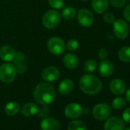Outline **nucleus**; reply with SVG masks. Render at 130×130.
<instances>
[{
  "instance_id": "obj_23",
  "label": "nucleus",
  "mask_w": 130,
  "mask_h": 130,
  "mask_svg": "<svg viewBox=\"0 0 130 130\" xmlns=\"http://www.w3.org/2000/svg\"><path fill=\"white\" fill-rule=\"evenodd\" d=\"M68 130H87V127L82 121L74 120L68 125Z\"/></svg>"
},
{
  "instance_id": "obj_27",
  "label": "nucleus",
  "mask_w": 130,
  "mask_h": 130,
  "mask_svg": "<svg viewBox=\"0 0 130 130\" xmlns=\"http://www.w3.org/2000/svg\"><path fill=\"white\" fill-rule=\"evenodd\" d=\"M50 6L54 9H60L63 6L64 0H48Z\"/></svg>"
},
{
  "instance_id": "obj_34",
  "label": "nucleus",
  "mask_w": 130,
  "mask_h": 130,
  "mask_svg": "<svg viewBox=\"0 0 130 130\" xmlns=\"http://www.w3.org/2000/svg\"><path fill=\"white\" fill-rule=\"evenodd\" d=\"M49 112H50V110H49V109L47 108V107H44V108H42L40 111H38V116H40V117H44V116H47L48 114H49Z\"/></svg>"
},
{
  "instance_id": "obj_16",
  "label": "nucleus",
  "mask_w": 130,
  "mask_h": 130,
  "mask_svg": "<svg viewBox=\"0 0 130 130\" xmlns=\"http://www.w3.org/2000/svg\"><path fill=\"white\" fill-rule=\"evenodd\" d=\"M74 89V84L70 79H65L63 80L59 86H58V91L62 95H68Z\"/></svg>"
},
{
  "instance_id": "obj_20",
  "label": "nucleus",
  "mask_w": 130,
  "mask_h": 130,
  "mask_svg": "<svg viewBox=\"0 0 130 130\" xmlns=\"http://www.w3.org/2000/svg\"><path fill=\"white\" fill-rule=\"evenodd\" d=\"M20 109L19 104L16 102H9L5 106V112L9 116L16 115Z\"/></svg>"
},
{
  "instance_id": "obj_35",
  "label": "nucleus",
  "mask_w": 130,
  "mask_h": 130,
  "mask_svg": "<svg viewBox=\"0 0 130 130\" xmlns=\"http://www.w3.org/2000/svg\"><path fill=\"white\" fill-rule=\"evenodd\" d=\"M15 67H16L17 72H19V74H24V73L26 71V67L25 66L24 64L18 65V66H15Z\"/></svg>"
},
{
  "instance_id": "obj_30",
  "label": "nucleus",
  "mask_w": 130,
  "mask_h": 130,
  "mask_svg": "<svg viewBox=\"0 0 130 130\" xmlns=\"http://www.w3.org/2000/svg\"><path fill=\"white\" fill-rule=\"evenodd\" d=\"M109 1L111 3V4L115 7V8H121L122 7L125 2H126V0H109Z\"/></svg>"
},
{
  "instance_id": "obj_25",
  "label": "nucleus",
  "mask_w": 130,
  "mask_h": 130,
  "mask_svg": "<svg viewBox=\"0 0 130 130\" xmlns=\"http://www.w3.org/2000/svg\"><path fill=\"white\" fill-rule=\"evenodd\" d=\"M125 105H126V101L122 96H119V97L115 98L112 103V108H114L116 109H122V108H124L125 106Z\"/></svg>"
},
{
  "instance_id": "obj_18",
  "label": "nucleus",
  "mask_w": 130,
  "mask_h": 130,
  "mask_svg": "<svg viewBox=\"0 0 130 130\" xmlns=\"http://www.w3.org/2000/svg\"><path fill=\"white\" fill-rule=\"evenodd\" d=\"M41 128L42 130H59L60 125L53 118H45L41 122Z\"/></svg>"
},
{
  "instance_id": "obj_36",
  "label": "nucleus",
  "mask_w": 130,
  "mask_h": 130,
  "mask_svg": "<svg viewBox=\"0 0 130 130\" xmlns=\"http://www.w3.org/2000/svg\"><path fill=\"white\" fill-rule=\"evenodd\" d=\"M125 99L128 102L130 103V88L127 90L126 93H125Z\"/></svg>"
},
{
  "instance_id": "obj_24",
  "label": "nucleus",
  "mask_w": 130,
  "mask_h": 130,
  "mask_svg": "<svg viewBox=\"0 0 130 130\" xmlns=\"http://www.w3.org/2000/svg\"><path fill=\"white\" fill-rule=\"evenodd\" d=\"M96 67H97V62H96V60H95L93 59H89L84 63V70L86 72L90 73V72H93L96 70Z\"/></svg>"
},
{
  "instance_id": "obj_6",
  "label": "nucleus",
  "mask_w": 130,
  "mask_h": 130,
  "mask_svg": "<svg viewBox=\"0 0 130 130\" xmlns=\"http://www.w3.org/2000/svg\"><path fill=\"white\" fill-rule=\"evenodd\" d=\"M113 33L119 39H125L129 33V27L126 21L123 19L115 20L112 23Z\"/></svg>"
},
{
  "instance_id": "obj_7",
  "label": "nucleus",
  "mask_w": 130,
  "mask_h": 130,
  "mask_svg": "<svg viewBox=\"0 0 130 130\" xmlns=\"http://www.w3.org/2000/svg\"><path fill=\"white\" fill-rule=\"evenodd\" d=\"M111 106L105 103H98L93 109V116L99 121H103L108 119V117L111 115Z\"/></svg>"
},
{
  "instance_id": "obj_10",
  "label": "nucleus",
  "mask_w": 130,
  "mask_h": 130,
  "mask_svg": "<svg viewBox=\"0 0 130 130\" xmlns=\"http://www.w3.org/2000/svg\"><path fill=\"white\" fill-rule=\"evenodd\" d=\"M125 123L123 120L116 116L108 119L104 124V130H124Z\"/></svg>"
},
{
  "instance_id": "obj_4",
  "label": "nucleus",
  "mask_w": 130,
  "mask_h": 130,
  "mask_svg": "<svg viewBox=\"0 0 130 130\" xmlns=\"http://www.w3.org/2000/svg\"><path fill=\"white\" fill-rule=\"evenodd\" d=\"M61 20L60 14L54 9L47 11L42 17V24L43 25L48 29L54 28L57 27Z\"/></svg>"
},
{
  "instance_id": "obj_29",
  "label": "nucleus",
  "mask_w": 130,
  "mask_h": 130,
  "mask_svg": "<svg viewBox=\"0 0 130 130\" xmlns=\"http://www.w3.org/2000/svg\"><path fill=\"white\" fill-rule=\"evenodd\" d=\"M103 20L108 24H112L114 22L116 19H115L114 15L112 12H106L103 15Z\"/></svg>"
},
{
  "instance_id": "obj_32",
  "label": "nucleus",
  "mask_w": 130,
  "mask_h": 130,
  "mask_svg": "<svg viewBox=\"0 0 130 130\" xmlns=\"http://www.w3.org/2000/svg\"><path fill=\"white\" fill-rule=\"evenodd\" d=\"M98 57L102 60H106V57H108V52H107V51L105 48H103V47L100 48L99 50V51H98Z\"/></svg>"
},
{
  "instance_id": "obj_14",
  "label": "nucleus",
  "mask_w": 130,
  "mask_h": 130,
  "mask_svg": "<svg viewBox=\"0 0 130 130\" xmlns=\"http://www.w3.org/2000/svg\"><path fill=\"white\" fill-rule=\"evenodd\" d=\"M63 63L67 68L73 70L77 68L79 65V59L77 55L71 53H68L63 56Z\"/></svg>"
},
{
  "instance_id": "obj_12",
  "label": "nucleus",
  "mask_w": 130,
  "mask_h": 130,
  "mask_svg": "<svg viewBox=\"0 0 130 130\" xmlns=\"http://www.w3.org/2000/svg\"><path fill=\"white\" fill-rule=\"evenodd\" d=\"M125 84L121 79H113L109 83V90L115 95H122L125 93Z\"/></svg>"
},
{
  "instance_id": "obj_33",
  "label": "nucleus",
  "mask_w": 130,
  "mask_h": 130,
  "mask_svg": "<svg viewBox=\"0 0 130 130\" xmlns=\"http://www.w3.org/2000/svg\"><path fill=\"white\" fill-rule=\"evenodd\" d=\"M123 17L127 22H130V4L125 8L123 11Z\"/></svg>"
},
{
  "instance_id": "obj_5",
  "label": "nucleus",
  "mask_w": 130,
  "mask_h": 130,
  "mask_svg": "<svg viewBox=\"0 0 130 130\" xmlns=\"http://www.w3.org/2000/svg\"><path fill=\"white\" fill-rule=\"evenodd\" d=\"M47 47L48 51L54 55L62 54L66 49L64 41L58 37L51 38L47 43Z\"/></svg>"
},
{
  "instance_id": "obj_8",
  "label": "nucleus",
  "mask_w": 130,
  "mask_h": 130,
  "mask_svg": "<svg viewBox=\"0 0 130 130\" xmlns=\"http://www.w3.org/2000/svg\"><path fill=\"white\" fill-rule=\"evenodd\" d=\"M77 21L82 27L88 28L93 25L94 22V17L90 10L87 9H82L79 10L77 13Z\"/></svg>"
},
{
  "instance_id": "obj_31",
  "label": "nucleus",
  "mask_w": 130,
  "mask_h": 130,
  "mask_svg": "<svg viewBox=\"0 0 130 130\" xmlns=\"http://www.w3.org/2000/svg\"><path fill=\"white\" fill-rule=\"evenodd\" d=\"M122 119L126 123H130V107L125 109L122 112Z\"/></svg>"
},
{
  "instance_id": "obj_26",
  "label": "nucleus",
  "mask_w": 130,
  "mask_h": 130,
  "mask_svg": "<svg viewBox=\"0 0 130 130\" xmlns=\"http://www.w3.org/2000/svg\"><path fill=\"white\" fill-rule=\"evenodd\" d=\"M66 48L70 51H74L79 47V42L75 39H70L65 44Z\"/></svg>"
},
{
  "instance_id": "obj_13",
  "label": "nucleus",
  "mask_w": 130,
  "mask_h": 130,
  "mask_svg": "<svg viewBox=\"0 0 130 130\" xmlns=\"http://www.w3.org/2000/svg\"><path fill=\"white\" fill-rule=\"evenodd\" d=\"M114 66L112 63L108 60H103L99 64V72L101 76L107 77L112 74Z\"/></svg>"
},
{
  "instance_id": "obj_9",
  "label": "nucleus",
  "mask_w": 130,
  "mask_h": 130,
  "mask_svg": "<svg viewBox=\"0 0 130 130\" xmlns=\"http://www.w3.org/2000/svg\"><path fill=\"white\" fill-rule=\"evenodd\" d=\"M84 112L83 107L78 103L68 104L64 109L65 116L70 119H77L80 117Z\"/></svg>"
},
{
  "instance_id": "obj_37",
  "label": "nucleus",
  "mask_w": 130,
  "mask_h": 130,
  "mask_svg": "<svg viewBox=\"0 0 130 130\" xmlns=\"http://www.w3.org/2000/svg\"><path fill=\"white\" fill-rule=\"evenodd\" d=\"M124 130H130V128H125Z\"/></svg>"
},
{
  "instance_id": "obj_28",
  "label": "nucleus",
  "mask_w": 130,
  "mask_h": 130,
  "mask_svg": "<svg viewBox=\"0 0 130 130\" xmlns=\"http://www.w3.org/2000/svg\"><path fill=\"white\" fill-rule=\"evenodd\" d=\"M25 54L22 52H18L15 53V57H14V61H15V65L18 66V65H21V64H24V61H25Z\"/></svg>"
},
{
  "instance_id": "obj_19",
  "label": "nucleus",
  "mask_w": 130,
  "mask_h": 130,
  "mask_svg": "<svg viewBox=\"0 0 130 130\" xmlns=\"http://www.w3.org/2000/svg\"><path fill=\"white\" fill-rule=\"evenodd\" d=\"M38 111H39L38 106L34 103H28L25 104L21 109L22 114L25 116H35L38 112Z\"/></svg>"
},
{
  "instance_id": "obj_38",
  "label": "nucleus",
  "mask_w": 130,
  "mask_h": 130,
  "mask_svg": "<svg viewBox=\"0 0 130 130\" xmlns=\"http://www.w3.org/2000/svg\"><path fill=\"white\" fill-rule=\"evenodd\" d=\"M82 1H88V0H82Z\"/></svg>"
},
{
  "instance_id": "obj_11",
  "label": "nucleus",
  "mask_w": 130,
  "mask_h": 130,
  "mask_svg": "<svg viewBox=\"0 0 130 130\" xmlns=\"http://www.w3.org/2000/svg\"><path fill=\"white\" fill-rule=\"evenodd\" d=\"M60 72L55 67L50 66L45 68L41 72V77L47 82H54L59 78Z\"/></svg>"
},
{
  "instance_id": "obj_15",
  "label": "nucleus",
  "mask_w": 130,
  "mask_h": 130,
  "mask_svg": "<svg viewBox=\"0 0 130 130\" xmlns=\"http://www.w3.org/2000/svg\"><path fill=\"white\" fill-rule=\"evenodd\" d=\"M15 55V50L9 45H3L0 47V58L3 61L9 62L13 60Z\"/></svg>"
},
{
  "instance_id": "obj_3",
  "label": "nucleus",
  "mask_w": 130,
  "mask_h": 130,
  "mask_svg": "<svg viewBox=\"0 0 130 130\" xmlns=\"http://www.w3.org/2000/svg\"><path fill=\"white\" fill-rule=\"evenodd\" d=\"M17 75L15 65L11 63H5L0 66V80L6 84L12 83Z\"/></svg>"
},
{
  "instance_id": "obj_1",
  "label": "nucleus",
  "mask_w": 130,
  "mask_h": 130,
  "mask_svg": "<svg viewBox=\"0 0 130 130\" xmlns=\"http://www.w3.org/2000/svg\"><path fill=\"white\" fill-rule=\"evenodd\" d=\"M33 96L35 100L39 104L47 106L54 101L56 93L54 87L50 84L41 83L35 87Z\"/></svg>"
},
{
  "instance_id": "obj_22",
  "label": "nucleus",
  "mask_w": 130,
  "mask_h": 130,
  "mask_svg": "<svg viewBox=\"0 0 130 130\" xmlns=\"http://www.w3.org/2000/svg\"><path fill=\"white\" fill-rule=\"evenodd\" d=\"M75 15H76V10L74 9V8L71 6L64 8L61 14L62 18L64 19L65 20H71L75 17Z\"/></svg>"
},
{
  "instance_id": "obj_21",
  "label": "nucleus",
  "mask_w": 130,
  "mask_h": 130,
  "mask_svg": "<svg viewBox=\"0 0 130 130\" xmlns=\"http://www.w3.org/2000/svg\"><path fill=\"white\" fill-rule=\"evenodd\" d=\"M118 57L125 63L130 62V47L125 46L122 47L118 52Z\"/></svg>"
},
{
  "instance_id": "obj_17",
  "label": "nucleus",
  "mask_w": 130,
  "mask_h": 130,
  "mask_svg": "<svg viewBox=\"0 0 130 130\" xmlns=\"http://www.w3.org/2000/svg\"><path fill=\"white\" fill-rule=\"evenodd\" d=\"M92 8L93 11L98 14L105 12L109 7L108 0H92Z\"/></svg>"
},
{
  "instance_id": "obj_2",
  "label": "nucleus",
  "mask_w": 130,
  "mask_h": 130,
  "mask_svg": "<svg viewBox=\"0 0 130 130\" xmlns=\"http://www.w3.org/2000/svg\"><path fill=\"white\" fill-rule=\"evenodd\" d=\"M79 86L84 93L93 95L100 91L102 88V83L100 80L94 75L84 74L80 80Z\"/></svg>"
}]
</instances>
